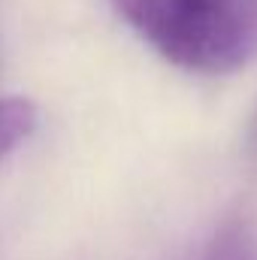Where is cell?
<instances>
[{
    "label": "cell",
    "mask_w": 257,
    "mask_h": 260,
    "mask_svg": "<svg viewBox=\"0 0 257 260\" xmlns=\"http://www.w3.org/2000/svg\"><path fill=\"white\" fill-rule=\"evenodd\" d=\"M112 9L185 73L230 76L257 61V0H112Z\"/></svg>",
    "instance_id": "1"
},
{
    "label": "cell",
    "mask_w": 257,
    "mask_h": 260,
    "mask_svg": "<svg viewBox=\"0 0 257 260\" xmlns=\"http://www.w3.org/2000/svg\"><path fill=\"white\" fill-rule=\"evenodd\" d=\"M40 127V109L21 94H0V160L24 145Z\"/></svg>",
    "instance_id": "2"
},
{
    "label": "cell",
    "mask_w": 257,
    "mask_h": 260,
    "mask_svg": "<svg viewBox=\"0 0 257 260\" xmlns=\"http://www.w3.org/2000/svg\"><path fill=\"white\" fill-rule=\"evenodd\" d=\"M197 260H257V230L245 218L224 221Z\"/></svg>",
    "instance_id": "3"
},
{
    "label": "cell",
    "mask_w": 257,
    "mask_h": 260,
    "mask_svg": "<svg viewBox=\"0 0 257 260\" xmlns=\"http://www.w3.org/2000/svg\"><path fill=\"white\" fill-rule=\"evenodd\" d=\"M248 142L257 151V109H254V115H251V124H248Z\"/></svg>",
    "instance_id": "4"
}]
</instances>
